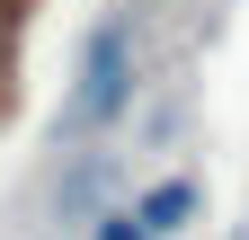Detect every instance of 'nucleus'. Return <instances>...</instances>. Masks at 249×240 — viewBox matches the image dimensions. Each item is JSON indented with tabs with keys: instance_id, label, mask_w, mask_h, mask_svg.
Wrapping results in <instances>:
<instances>
[{
	"instance_id": "obj_1",
	"label": "nucleus",
	"mask_w": 249,
	"mask_h": 240,
	"mask_svg": "<svg viewBox=\"0 0 249 240\" xmlns=\"http://www.w3.org/2000/svg\"><path fill=\"white\" fill-rule=\"evenodd\" d=\"M134 89H142V63H134V18H98L89 27V45H80V80H71V107H62V142H80V134H107L124 107H134Z\"/></svg>"
},
{
	"instance_id": "obj_2",
	"label": "nucleus",
	"mask_w": 249,
	"mask_h": 240,
	"mask_svg": "<svg viewBox=\"0 0 249 240\" xmlns=\"http://www.w3.org/2000/svg\"><path fill=\"white\" fill-rule=\"evenodd\" d=\"M196 205H205V187H196V178H160V187H151L134 214H142V231H151V240H178L187 223H196Z\"/></svg>"
},
{
	"instance_id": "obj_3",
	"label": "nucleus",
	"mask_w": 249,
	"mask_h": 240,
	"mask_svg": "<svg viewBox=\"0 0 249 240\" xmlns=\"http://www.w3.org/2000/svg\"><path fill=\"white\" fill-rule=\"evenodd\" d=\"M107 178H116V152H98V160H80L71 178H62V214H80L89 196H107Z\"/></svg>"
},
{
	"instance_id": "obj_4",
	"label": "nucleus",
	"mask_w": 249,
	"mask_h": 240,
	"mask_svg": "<svg viewBox=\"0 0 249 240\" xmlns=\"http://www.w3.org/2000/svg\"><path fill=\"white\" fill-rule=\"evenodd\" d=\"M89 240H151V231H142L134 205H124V214H107V205H98V214H89Z\"/></svg>"
},
{
	"instance_id": "obj_5",
	"label": "nucleus",
	"mask_w": 249,
	"mask_h": 240,
	"mask_svg": "<svg viewBox=\"0 0 249 240\" xmlns=\"http://www.w3.org/2000/svg\"><path fill=\"white\" fill-rule=\"evenodd\" d=\"M231 240H249V223H240V231H231Z\"/></svg>"
}]
</instances>
